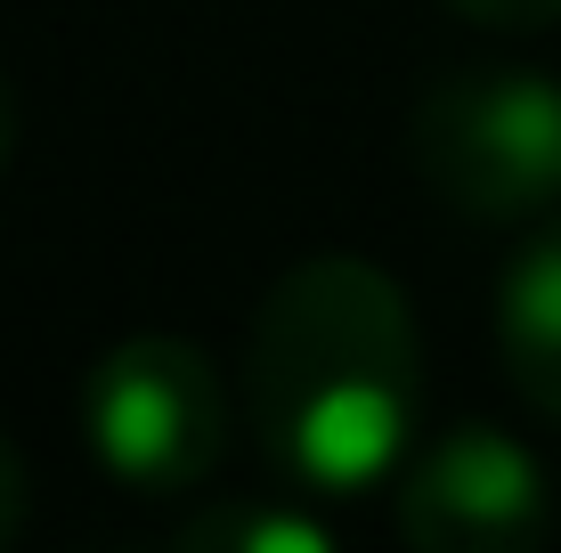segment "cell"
I'll use <instances>...</instances> for the list:
<instances>
[{"label":"cell","instance_id":"obj_8","mask_svg":"<svg viewBox=\"0 0 561 553\" xmlns=\"http://www.w3.org/2000/svg\"><path fill=\"white\" fill-rule=\"evenodd\" d=\"M25 529V464H16V448L0 440V545Z\"/></svg>","mask_w":561,"mask_h":553},{"label":"cell","instance_id":"obj_7","mask_svg":"<svg viewBox=\"0 0 561 553\" xmlns=\"http://www.w3.org/2000/svg\"><path fill=\"white\" fill-rule=\"evenodd\" d=\"M463 25H489V33H537L561 16V0H448Z\"/></svg>","mask_w":561,"mask_h":553},{"label":"cell","instance_id":"obj_6","mask_svg":"<svg viewBox=\"0 0 561 553\" xmlns=\"http://www.w3.org/2000/svg\"><path fill=\"white\" fill-rule=\"evenodd\" d=\"M180 545H228V553H325V529L294 505H220L180 529Z\"/></svg>","mask_w":561,"mask_h":553},{"label":"cell","instance_id":"obj_2","mask_svg":"<svg viewBox=\"0 0 561 553\" xmlns=\"http://www.w3.org/2000/svg\"><path fill=\"white\" fill-rule=\"evenodd\" d=\"M415 180L463 220H537L561 196L553 73H448L408 123Z\"/></svg>","mask_w":561,"mask_h":553},{"label":"cell","instance_id":"obj_5","mask_svg":"<svg viewBox=\"0 0 561 553\" xmlns=\"http://www.w3.org/2000/svg\"><path fill=\"white\" fill-rule=\"evenodd\" d=\"M496 350L513 391L561 424V220L537 228L496 285Z\"/></svg>","mask_w":561,"mask_h":553},{"label":"cell","instance_id":"obj_4","mask_svg":"<svg viewBox=\"0 0 561 553\" xmlns=\"http://www.w3.org/2000/svg\"><path fill=\"white\" fill-rule=\"evenodd\" d=\"M546 529V472L513 431L456 424L399 472V538L423 553H505Z\"/></svg>","mask_w":561,"mask_h":553},{"label":"cell","instance_id":"obj_3","mask_svg":"<svg viewBox=\"0 0 561 553\" xmlns=\"http://www.w3.org/2000/svg\"><path fill=\"white\" fill-rule=\"evenodd\" d=\"M90 456L130 497L196 488L228 448V383L187 334H130L82 383Z\"/></svg>","mask_w":561,"mask_h":553},{"label":"cell","instance_id":"obj_1","mask_svg":"<svg viewBox=\"0 0 561 553\" xmlns=\"http://www.w3.org/2000/svg\"><path fill=\"white\" fill-rule=\"evenodd\" d=\"M423 415V334L391 269L318 253L268 285L244 334V424L309 497L391 481Z\"/></svg>","mask_w":561,"mask_h":553},{"label":"cell","instance_id":"obj_9","mask_svg":"<svg viewBox=\"0 0 561 553\" xmlns=\"http://www.w3.org/2000/svg\"><path fill=\"white\" fill-rule=\"evenodd\" d=\"M9 155H16V90L0 73V171H9Z\"/></svg>","mask_w":561,"mask_h":553}]
</instances>
